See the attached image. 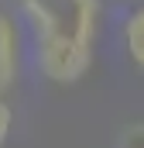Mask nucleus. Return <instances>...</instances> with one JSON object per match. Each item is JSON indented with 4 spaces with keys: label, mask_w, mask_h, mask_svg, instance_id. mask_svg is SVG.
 Instances as JSON below:
<instances>
[{
    "label": "nucleus",
    "mask_w": 144,
    "mask_h": 148,
    "mask_svg": "<svg viewBox=\"0 0 144 148\" xmlns=\"http://www.w3.org/2000/svg\"><path fill=\"white\" fill-rule=\"evenodd\" d=\"M38 35V66L52 83H75L93 66L100 0H21Z\"/></svg>",
    "instance_id": "obj_1"
},
{
    "label": "nucleus",
    "mask_w": 144,
    "mask_h": 148,
    "mask_svg": "<svg viewBox=\"0 0 144 148\" xmlns=\"http://www.w3.org/2000/svg\"><path fill=\"white\" fill-rule=\"evenodd\" d=\"M17 76V35L7 14H0V93Z\"/></svg>",
    "instance_id": "obj_2"
},
{
    "label": "nucleus",
    "mask_w": 144,
    "mask_h": 148,
    "mask_svg": "<svg viewBox=\"0 0 144 148\" xmlns=\"http://www.w3.org/2000/svg\"><path fill=\"white\" fill-rule=\"evenodd\" d=\"M124 38H127V52L134 55V62L144 69V10H134V14L127 17Z\"/></svg>",
    "instance_id": "obj_3"
},
{
    "label": "nucleus",
    "mask_w": 144,
    "mask_h": 148,
    "mask_svg": "<svg viewBox=\"0 0 144 148\" xmlns=\"http://www.w3.org/2000/svg\"><path fill=\"white\" fill-rule=\"evenodd\" d=\"M117 148H144V121H141V124L124 127V134H120Z\"/></svg>",
    "instance_id": "obj_4"
},
{
    "label": "nucleus",
    "mask_w": 144,
    "mask_h": 148,
    "mask_svg": "<svg viewBox=\"0 0 144 148\" xmlns=\"http://www.w3.org/2000/svg\"><path fill=\"white\" fill-rule=\"evenodd\" d=\"M10 121H14V114H10V107L3 103V97H0V145L7 141V131H10Z\"/></svg>",
    "instance_id": "obj_5"
}]
</instances>
